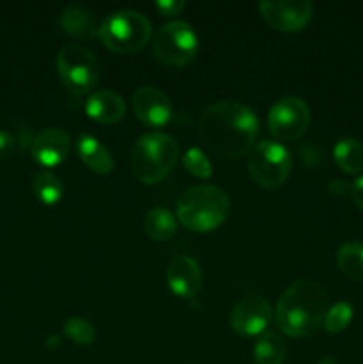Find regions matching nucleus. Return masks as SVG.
<instances>
[{
    "instance_id": "f257e3e1",
    "label": "nucleus",
    "mask_w": 363,
    "mask_h": 364,
    "mask_svg": "<svg viewBox=\"0 0 363 364\" xmlns=\"http://www.w3.org/2000/svg\"><path fill=\"white\" fill-rule=\"evenodd\" d=\"M258 117L248 105L233 100L217 102L203 110L198 137L206 149L223 159H237L253 148Z\"/></svg>"
},
{
    "instance_id": "f03ea898",
    "label": "nucleus",
    "mask_w": 363,
    "mask_h": 364,
    "mask_svg": "<svg viewBox=\"0 0 363 364\" xmlns=\"http://www.w3.org/2000/svg\"><path fill=\"white\" fill-rule=\"evenodd\" d=\"M326 306V291L317 281L298 279L278 301L276 322L287 336H310L324 322Z\"/></svg>"
},
{
    "instance_id": "7ed1b4c3",
    "label": "nucleus",
    "mask_w": 363,
    "mask_h": 364,
    "mask_svg": "<svg viewBox=\"0 0 363 364\" xmlns=\"http://www.w3.org/2000/svg\"><path fill=\"white\" fill-rule=\"evenodd\" d=\"M180 223L192 231H212L230 213L228 194L214 185H196L180 196L177 205Z\"/></svg>"
},
{
    "instance_id": "20e7f679",
    "label": "nucleus",
    "mask_w": 363,
    "mask_h": 364,
    "mask_svg": "<svg viewBox=\"0 0 363 364\" xmlns=\"http://www.w3.org/2000/svg\"><path fill=\"white\" fill-rule=\"evenodd\" d=\"M178 142L171 135L162 132L142 135L132 148V173L142 183H157L171 173L178 160Z\"/></svg>"
},
{
    "instance_id": "39448f33",
    "label": "nucleus",
    "mask_w": 363,
    "mask_h": 364,
    "mask_svg": "<svg viewBox=\"0 0 363 364\" xmlns=\"http://www.w3.org/2000/svg\"><path fill=\"white\" fill-rule=\"evenodd\" d=\"M152 25L139 11L121 9L109 14L102 21L98 38L103 45L116 53H134L148 43Z\"/></svg>"
},
{
    "instance_id": "423d86ee",
    "label": "nucleus",
    "mask_w": 363,
    "mask_h": 364,
    "mask_svg": "<svg viewBox=\"0 0 363 364\" xmlns=\"http://www.w3.org/2000/svg\"><path fill=\"white\" fill-rule=\"evenodd\" d=\"M292 169V156L283 144L262 141L251 149L248 171L251 180L262 188H276L285 183Z\"/></svg>"
},
{
    "instance_id": "0eeeda50",
    "label": "nucleus",
    "mask_w": 363,
    "mask_h": 364,
    "mask_svg": "<svg viewBox=\"0 0 363 364\" xmlns=\"http://www.w3.org/2000/svg\"><path fill=\"white\" fill-rule=\"evenodd\" d=\"M57 71L73 95H85L100 78V64L85 46L66 45L57 55Z\"/></svg>"
},
{
    "instance_id": "6e6552de",
    "label": "nucleus",
    "mask_w": 363,
    "mask_h": 364,
    "mask_svg": "<svg viewBox=\"0 0 363 364\" xmlns=\"http://www.w3.org/2000/svg\"><path fill=\"white\" fill-rule=\"evenodd\" d=\"M153 52L167 66H185L198 53V36L185 21H169L157 31Z\"/></svg>"
},
{
    "instance_id": "1a4fd4ad",
    "label": "nucleus",
    "mask_w": 363,
    "mask_h": 364,
    "mask_svg": "<svg viewBox=\"0 0 363 364\" xmlns=\"http://www.w3.org/2000/svg\"><path fill=\"white\" fill-rule=\"evenodd\" d=\"M310 114L308 103L299 96H283L269 110V130L281 141H295L308 130Z\"/></svg>"
},
{
    "instance_id": "9d476101",
    "label": "nucleus",
    "mask_w": 363,
    "mask_h": 364,
    "mask_svg": "<svg viewBox=\"0 0 363 364\" xmlns=\"http://www.w3.org/2000/svg\"><path fill=\"white\" fill-rule=\"evenodd\" d=\"M260 13L270 27L285 32L301 31L313 14V6L308 0H263Z\"/></svg>"
},
{
    "instance_id": "9b49d317",
    "label": "nucleus",
    "mask_w": 363,
    "mask_h": 364,
    "mask_svg": "<svg viewBox=\"0 0 363 364\" xmlns=\"http://www.w3.org/2000/svg\"><path fill=\"white\" fill-rule=\"evenodd\" d=\"M269 320V302L263 297H258V295L244 297L241 302H237L230 316L231 327L241 336H255V334L263 333Z\"/></svg>"
},
{
    "instance_id": "f8f14e48",
    "label": "nucleus",
    "mask_w": 363,
    "mask_h": 364,
    "mask_svg": "<svg viewBox=\"0 0 363 364\" xmlns=\"http://www.w3.org/2000/svg\"><path fill=\"white\" fill-rule=\"evenodd\" d=\"M134 110L148 127H164L173 116V107L167 95L153 85H142L134 92Z\"/></svg>"
},
{
    "instance_id": "ddd939ff",
    "label": "nucleus",
    "mask_w": 363,
    "mask_h": 364,
    "mask_svg": "<svg viewBox=\"0 0 363 364\" xmlns=\"http://www.w3.org/2000/svg\"><path fill=\"white\" fill-rule=\"evenodd\" d=\"M166 279L174 295L182 299H192L201 290V267L191 256H177L171 259L169 267H167Z\"/></svg>"
},
{
    "instance_id": "4468645a",
    "label": "nucleus",
    "mask_w": 363,
    "mask_h": 364,
    "mask_svg": "<svg viewBox=\"0 0 363 364\" xmlns=\"http://www.w3.org/2000/svg\"><path fill=\"white\" fill-rule=\"evenodd\" d=\"M31 151L36 162H39L41 166H59L70 151V135L63 128H45L32 139Z\"/></svg>"
},
{
    "instance_id": "2eb2a0df",
    "label": "nucleus",
    "mask_w": 363,
    "mask_h": 364,
    "mask_svg": "<svg viewBox=\"0 0 363 364\" xmlns=\"http://www.w3.org/2000/svg\"><path fill=\"white\" fill-rule=\"evenodd\" d=\"M84 109L91 119L103 124H110L117 123L125 116L127 105H125V100L117 92L102 89V91H96L89 96Z\"/></svg>"
},
{
    "instance_id": "dca6fc26",
    "label": "nucleus",
    "mask_w": 363,
    "mask_h": 364,
    "mask_svg": "<svg viewBox=\"0 0 363 364\" xmlns=\"http://www.w3.org/2000/svg\"><path fill=\"white\" fill-rule=\"evenodd\" d=\"M78 155H80L82 162L89 167L91 171L98 174L112 173L114 169V156L102 142L93 135L84 134L78 137L77 142Z\"/></svg>"
},
{
    "instance_id": "f3484780",
    "label": "nucleus",
    "mask_w": 363,
    "mask_h": 364,
    "mask_svg": "<svg viewBox=\"0 0 363 364\" xmlns=\"http://www.w3.org/2000/svg\"><path fill=\"white\" fill-rule=\"evenodd\" d=\"M60 28L73 38H91L100 31L96 25L95 14L82 6H70L60 13L59 16Z\"/></svg>"
},
{
    "instance_id": "a211bd4d",
    "label": "nucleus",
    "mask_w": 363,
    "mask_h": 364,
    "mask_svg": "<svg viewBox=\"0 0 363 364\" xmlns=\"http://www.w3.org/2000/svg\"><path fill=\"white\" fill-rule=\"evenodd\" d=\"M337 166L349 174L363 171V142L354 137H342L333 148Z\"/></svg>"
},
{
    "instance_id": "6ab92c4d",
    "label": "nucleus",
    "mask_w": 363,
    "mask_h": 364,
    "mask_svg": "<svg viewBox=\"0 0 363 364\" xmlns=\"http://www.w3.org/2000/svg\"><path fill=\"white\" fill-rule=\"evenodd\" d=\"M285 352L287 348L280 334L267 331L255 341L253 359H255V364H281L285 359Z\"/></svg>"
},
{
    "instance_id": "aec40b11",
    "label": "nucleus",
    "mask_w": 363,
    "mask_h": 364,
    "mask_svg": "<svg viewBox=\"0 0 363 364\" xmlns=\"http://www.w3.org/2000/svg\"><path fill=\"white\" fill-rule=\"evenodd\" d=\"M337 265L345 276L363 283V242H345L337 252Z\"/></svg>"
},
{
    "instance_id": "412c9836",
    "label": "nucleus",
    "mask_w": 363,
    "mask_h": 364,
    "mask_svg": "<svg viewBox=\"0 0 363 364\" xmlns=\"http://www.w3.org/2000/svg\"><path fill=\"white\" fill-rule=\"evenodd\" d=\"M144 231L153 240L164 242L177 231V220L167 208H152L144 215Z\"/></svg>"
},
{
    "instance_id": "4be33fe9",
    "label": "nucleus",
    "mask_w": 363,
    "mask_h": 364,
    "mask_svg": "<svg viewBox=\"0 0 363 364\" xmlns=\"http://www.w3.org/2000/svg\"><path fill=\"white\" fill-rule=\"evenodd\" d=\"M32 191H34L36 198L43 201L45 205H56L64 194L63 181L59 176L50 171H39L32 180Z\"/></svg>"
},
{
    "instance_id": "5701e85b",
    "label": "nucleus",
    "mask_w": 363,
    "mask_h": 364,
    "mask_svg": "<svg viewBox=\"0 0 363 364\" xmlns=\"http://www.w3.org/2000/svg\"><path fill=\"white\" fill-rule=\"evenodd\" d=\"M352 320V306L349 302H337L331 309H327L324 316V327L330 333H342Z\"/></svg>"
},
{
    "instance_id": "b1692460",
    "label": "nucleus",
    "mask_w": 363,
    "mask_h": 364,
    "mask_svg": "<svg viewBox=\"0 0 363 364\" xmlns=\"http://www.w3.org/2000/svg\"><path fill=\"white\" fill-rule=\"evenodd\" d=\"M64 334H66L73 343L84 345L85 347V345H91L93 341H95L96 331L88 320L73 316V318L66 320V323H64Z\"/></svg>"
},
{
    "instance_id": "393cba45",
    "label": "nucleus",
    "mask_w": 363,
    "mask_h": 364,
    "mask_svg": "<svg viewBox=\"0 0 363 364\" xmlns=\"http://www.w3.org/2000/svg\"><path fill=\"white\" fill-rule=\"evenodd\" d=\"M184 167L198 178L212 176V164L199 148H189L184 155Z\"/></svg>"
},
{
    "instance_id": "a878e982",
    "label": "nucleus",
    "mask_w": 363,
    "mask_h": 364,
    "mask_svg": "<svg viewBox=\"0 0 363 364\" xmlns=\"http://www.w3.org/2000/svg\"><path fill=\"white\" fill-rule=\"evenodd\" d=\"M155 7L159 9L160 14H164V16H174V14H178L184 9L185 2L184 0H159V2L155 4Z\"/></svg>"
},
{
    "instance_id": "bb28decb",
    "label": "nucleus",
    "mask_w": 363,
    "mask_h": 364,
    "mask_svg": "<svg viewBox=\"0 0 363 364\" xmlns=\"http://www.w3.org/2000/svg\"><path fill=\"white\" fill-rule=\"evenodd\" d=\"M14 148V137L7 130H0V162L11 155Z\"/></svg>"
},
{
    "instance_id": "cd10ccee",
    "label": "nucleus",
    "mask_w": 363,
    "mask_h": 364,
    "mask_svg": "<svg viewBox=\"0 0 363 364\" xmlns=\"http://www.w3.org/2000/svg\"><path fill=\"white\" fill-rule=\"evenodd\" d=\"M351 194L356 205L363 210V176H359L358 180L351 185Z\"/></svg>"
},
{
    "instance_id": "c85d7f7f",
    "label": "nucleus",
    "mask_w": 363,
    "mask_h": 364,
    "mask_svg": "<svg viewBox=\"0 0 363 364\" xmlns=\"http://www.w3.org/2000/svg\"><path fill=\"white\" fill-rule=\"evenodd\" d=\"M46 347L48 348H57L60 345V336H57V334H52V336L46 338Z\"/></svg>"
}]
</instances>
